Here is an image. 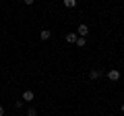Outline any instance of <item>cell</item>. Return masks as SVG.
Masks as SVG:
<instances>
[{
  "label": "cell",
  "instance_id": "obj_12",
  "mask_svg": "<svg viewBox=\"0 0 124 116\" xmlns=\"http://www.w3.org/2000/svg\"><path fill=\"white\" fill-rule=\"evenodd\" d=\"M0 116H4V108L2 106H0Z\"/></svg>",
  "mask_w": 124,
  "mask_h": 116
},
{
  "label": "cell",
  "instance_id": "obj_8",
  "mask_svg": "<svg viewBox=\"0 0 124 116\" xmlns=\"http://www.w3.org/2000/svg\"><path fill=\"white\" fill-rule=\"evenodd\" d=\"M77 46H79V48H83L85 44H87V40H85V37H77V41H75Z\"/></svg>",
  "mask_w": 124,
  "mask_h": 116
},
{
  "label": "cell",
  "instance_id": "obj_5",
  "mask_svg": "<svg viewBox=\"0 0 124 116\" xmlns=\"http://www.w3.org/2000/svg\"><path fill=\"white\" fill-rule=\"evenodd\" d=\"M50 37H52V31H50V29H41L39 31V40H50Z\"/></svg>",
  "mask_w": 124,
  "mask_h": 116
},
{
  "label": "cell",
  "instance_id": "obj_10",
  "mask_svg": "<svg viewBox=\"0 0 124 116\" xmlns=\"http://www.w3.org/2000/svg\"><path fill=\"white\" fill-rule=\"evenodd\" d=\"M23 104H25L23 99H17V102H15V108H23Z\"/></svg>",
  "mask_w": 124,
  "mask_h": 116
},
{
  "label": "cell",
  "instance_id": "obj_7",
  "mask_svg": "<svg viewBox=\"0 0 124 116\" xmlns=\"http://www.w3.org/2000/svg\"><path fill=\"white\" fill-rule=\"evenodd\" d=\"M62 4L66 6V8H75V6H77V0H62Z\"/></svg>",
  "mask_w": 124,
  "mask_h": 116
},
{
  "label": "cell",
  "instance_id": "obj_11",
  "mask_svg": "<svg viewBox=\"0 0 124 116\" xmlns=\"http://www.w3.org/2000/svg\"><path fill=\"white\" fill-rule=\"evenodd\" d=\"M23 2H25L27 6H31V4H33V2H35V0H23Z\"/></svg>",
  "mask_w": 124,
  "mask_h": 116
},
{
  "label": "cell",
  "instance_id": "obj_4",
  "mask_svg": "<svg viewBox=\"0 0 124 116\" xmlns=\"http://www.w3.org/2000/svg\"><path fill=\"white\" fill-rule=\"evenodd\" d=\"M33 98H35V93H33L31 89L23 91V102H33Z\"/></svg>",
  "mask_w": 124,
  "mask_h": 116
},
{
  "label": "cell",
  "instance_id": "obj_1",
  "mask_svg": "<svg viewBox=\"0 0 124 116\" xmlns=\"http://www.w3.org/2000/svg\"><path fill=\"white\" fill-rule=\"evenodd\" d=\"M101 75H103L101 68H93V71L89 73V79H91V81H97V79H101Z\"/></svg>",
  "mask_w": 124,
  "mask_h": 116
},
{
  "label": "cell",
  "instance_id": "obj_13",
  "mask_svg": "<svg viewBox=\"0 0 124 116\" xmlns=\"http://www.w3.org/2000/svg\"><path fill=\"white\" fill-rule=\"evenodd\" d=\"M120 108H122V112H124V104H122V106H120Z\"/></svg>",
  "mask_w": 124,
  "mask_h": 116
},
{
  "label": "cell",
  "instance_id": "obj_9",
  "mask_svg": "<svg viewBox=\"0 0 124 116\" xmlns=\"http://www.w3.org/2000/svg\"><path fill=\"white\" fill-rule=\"evenodd\" d=\"M27 116H37V110L35 108H29V110H27Z\"/></svg>",
  "mask_w": 124,
  "mask_h": 116
},
{
  "label": "cell",
  "instance_id": "obj_6",
  "mask_svg": "<svg viewBox=\"0 0 124 116\" xmlns=\"http://www.w3.org/2000/svg\"><path fill=\"white\" fill-rule=\"evenodd\" d=\"M77 37H79L77 33H66V35H64V40H66L68 44H75V41H77Z\"/></svg>",
  "mask_w": 124,
  "mask_h": 116
},
{
  "label": "cell",
  "instance_id": "obj_2",
  "mask_svg": "<svg viewBox=\"0 0 124 116\" xmlns=\"http://www.w3.org/2000/svg\"><path fill=\"white\" fill-rule=\"evenodd\" d=\"M87 33H89V27L85 25V23H81L79 29H77V35H79V37H87Z\"/></svg>",
  "mask_w": 124,
  "mask_h": 116
},
{
  "label": "cell",
  "instance_id": "obj_3",
  "mask_svg": "<svg viewBox=\"0 0 124 116\" xmlns=\"http://www.w3.org/2000/svg\"><path fill=\"white\" fill-rule=\"evenodd\" d=\"M108 79H110V81H118L120 79V71H116V68L108 71Z\"/></svg>",
  "mask_w": 124,
  "mask_h": 116
}]
</instances>
